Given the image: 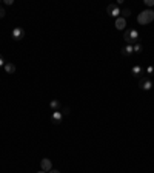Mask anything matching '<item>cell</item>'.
<instances>
[{
    "mask_svg": "<svg viewBox=\"0 0 154 173\" xmlns=\"http://www.w3.org/2000/svg\"><path fill=\"white\" fill-rule=\"evenodd\" d=\"M62 116H63V114H62L60 111H54V113H53V116H51V121H53V122L56 124V125H59V124L62 122Z\"/></svg>",
    "mask_w": 154,
    "mask_h": 173,
    "instance_id": "8",
    "label": "cell"
},
{
    "mask_svg": "<svg viewBox=\"0 0 154 173\" xmlns=\"http://www.w3.org/2000/svg\"><path fill=\"white\" fill-rule=\"evenodd\" d=\"M120 14H122L123 19H126V17L131 16V9H130V8H123V9H120Z\"/></svg>",
    "mask_w": 154,
    "mask_h": 173,
    "instance_id": "11",
    "label": "cell"
},
{
    "mask_svg": "<svg viewBox=\"0 0 154 173\" xmlns=\"http://www.w3.org/2000/svg\"><path fill=\"white\" fill-rule=\"evenodd\" d=\"M48 173H60V171H59V170H57V168H51V170H49V171H48Z\"/></svg>",
    "mask_w": 154,
    "mask_h": 173,
    "instance_id": "19",
    "label": "cell"
},
{
    "mask_svg": "<svg viewBox=\"0 0 154 173\" xmlns=\"http://www.w3.org/2000/svg\"><path fill=\"white\" fill-rule=\"evenodd\" d=\"M154 20V11L152 9H143L139 16H137V23L139 25H148Z\"/></svg>",
    "mask_w": 154,
    "mask_h": 173,
    "instance_id": "1",
    "label": "cell"
},
{
    "mask_svg": "<svg viewBox=\"0 0 154 173\" xmlns=\"http://www.w3.org/2000/svg\"><path fill=\"white\" fill-rule=\"evenodd\" d=\"M139 87H140L143 91H148V90L152 88V82H151V79H149L148 76H143V77H140V81H139Z\"/></svg>",
    "mask_w": 154,
    "mask_h": 173,
    "instance_id": "2",
    "label": "cell"
},
{
    "mask_svg": "<svg viewBox=\"0 0 154 173\" xmlns=\"http://www.w3.org/2000/svg\"><path fill=\"white\" fill-rule=\"evenodd\" d=\"M125 27H126V19L117 17V19H116V28H117V30H125Z\"/></svg>",
    "mask_w": 154,
    "mask_h": 173,
    "instance_id": "7",
    "label": "cell"
},
{
    "mask_svg": "<svg viewBox=\"0 0 154 173\" xmlns=\"http://www.w3.org/2000/svg\"><path fill=\"white\" fill-rule=\"evenodd\" d=\"M5 71H6L8 74L16 73V65H14V63H5Z\"/></svg>",
    "mask_w": 154,
    "mask_h": 173,
    "instance_id": "10",
    "label": "cell"
},
{
    "mask_svg": "<svg viewBox=\"0 0 154 173\" xmlns=\"http://www.w3.org/2000/svg\"><path fill=\"white\" fill-rule=\"evenodd\" d=\"M69 111H71L69 107H62V111H60V113H62V114H69Z\"/></svg>",
    "mask_w": 154,
    "mask_h": 173,
    "instance_id": "14",
    "label": "cell"
},
{
    "mask_svg": "<svg viewBox=\"0 0 154 173\" xmlns=\"http://www.w3.org/2000/svg\"><path fill=\"white\" fill-rule=\"evenodd\" d=\"M137 37H139V33H137L136 30H133V28H131V34H130L131 42H137Z\"/></svg>",
    "mask_w": 154,
    "mask_h": 173,
    "instance_id": "12",
    "label": "cell"
},
{
    "mask_svg": "<svg viewBox=\"0 0 154 173\" xmlns=\"http://www.w3.org/2000/svg\"><path fill=\"white\" fill-rule=\"evenodd\" d=\"M146 71H148V73H149V74H151V73H152V71H154V67H148V68H146Z\"/></svg>",
    "mask_w": 154,
    "mask_h": 173,
    "instance_id": "20",
    "label": "cell"
},
{
    "mask_svg": "<svg viewBox=\"0 0 154 173\" xmlns=\"http://www.w3.org/2000/svg\"><path fill=\"white\" fill-rule=\"evenodd\" d=\"M107 13L111 16V17H119V14H120V8H119V5L117 3H111V5H108V8H107Z\"/></svg>",
    "mask_w": 154,
    "mask_h": 173,
    "instance_id": "3",
    "label": "cell"
},
{
    "mask_svg": "<svg viewBox=\"0 0 154 173\" xmlns=\"http://www.w3.org/2000/svg\"><path fill=\"white\" fill-rule=\"evenodd\" d=\"M145 5L146 6H154V0H145Z\"/></svg>",
    "mask_w": 154,
    "mask_h": 173,
    "instance_id": "16",
    "label": "cell"
},
{
    "mask_svg": "<svg viewBox=\"0 0 154 173\" xmlns=\"http://www.w3.org/2000/svg\"><path fill=\"white\" fill-rule=\"evenodd\" d=\"M133 53H134V49H133L131 45H126V46L122 48V54H123V56H131Z\"/></svg>",
    "mask_w": 154,
    "mask_h": 173,
    "instance_id": "9",
    "label": "cell"
},
{
    "mask_svg": "<svg viewBox=\"0 0 154 173\" xmlns=\"http://www.w3.org/2000/svg\"><path fill=\"white\" fill-rule=\"evenodd\" d=\"M0 67H5V59H3L2 54H0Z\"/></svg>",
    "mask_w": 154,
    "mask_h": 173,
    "instance_id": "18",
    "label": "cell"
},
{
    "mask_svg": "<svg viewBox=\"0 0 154 173\" xmlns=\"http://www.w3.org/2000/svg\"><path fill=\"white\" fill-rule=\"evenodd\" d=\"M25 37V30L23 28H14L12 30V39L14 40H22Z\"/></svg>",
    "mask_w": 154,
    "mask_h": 173,
    "instance_id": "4",
    "label": "cell"
},
{
    "mask_svg": "<svg viewBox=\"0 0 154 173\" xmlns=\"http://www.w3.org/2000/svg\"><path fill=\"white\" fill-rule=\"evenodd\" d=\"M37 173H46V171H43V170H40V171H37Z\"/></svg>",
    "mask_w": 154,
    "mask_h": 173,
    "instance_id": "22",
    "label": "cell"
},
{
    "mask_svg": "<svg viewBox=\"0 0 154 173\" xmlns=\"http://www.w3.org/2000/svg\"><path fill=\"white\" fill-rule=\"evenodd\" d=\"M133 73H134V76L137 77L139 73H140V67H134V68H133Z\"/></svg>",
    "mask_w": 154,
    "mask_h": 173,
    "instance_id": "15",
    "label": "cell"
},
{
    "mask_svg": "<svg viewBox=\"0 0 154 173\" xmlns=\"http://www.w3.org/2000/svg\"><path fill=\"white\" fill-rule=\"evenodd\" d=\"M5 5H12V0H5Z\"/></svg>",
    "mask_w": 154,
    "mask_h": 173,
    "instance_id": "21",
    "label": "cell"
},
{
    "mask_svg": "<svg viewBox=\"0 0 154 173\" xmlns=\"http://www.w3.org/2000/svg\"><path fill=\"white\" fill-rule=\"evenodd\" d=\"M133 49H134V53H142V49H143V46H142L140 43H136V45L133 46Z\"/></svg>",
    "mask_w": 154,
    "mask_h": 173,
    "instance_id": "13",
    "label": "cell"
},
{
    "mask_svg": "<svg viewBox=\"0 0 154 173\" xmlns=\"http://www.w3.org/2000/svg\"><path fill=\"white\" fill-rule=\"evenodd\" d=\"M5 17V9H3V6L0 5V19H3Z\"/></svg>",
    "mask_w": 154,
    "mask_h": 173,
    "instance_id": "17",
    "label": "cell"
},
{
    "mask_svg": "<svg viewBox=\"0 0 154 173\" xmlns=\"http://www.w3.org/2000/svg\"><path fill=\"white\" fill-rule=\"evenodd\" d=\"M40 168L43 170V171H49L51 168H53V164H51V161L48 159V158H43L42 161H40Z\"/></svg>",
    "mask_w": 154,
    "mask_h": 173,
    "instance_id": "5",
    "label": "cell"
},
{
    "mask_svg": "<svg viewBox=\"0 0 154 173\" xmlns=\"http://www.w3.org/2000/svg\"><path fill=\"white\" fill-rule=\"evenodd\" d=\"M49 107L54 111H60L62 110V104H60V101H57V99H53V101L49 102Z\"/></svg>",
    "mask_w": 154,
    "mask_h": 173,
    "instance_id": "6",
    "label": "cell"
}]
</instances>
